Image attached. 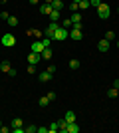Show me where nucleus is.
Masks as SVG:
<instances>
[{"label": "nucleus", "mask_w": 119, "mask_h": 133, "mask_svg": "<svg viewBox=\"0 0 119 133\" xmlns=\"http://www.w3.org/2000/svg\"><path fill=\"white\" fill-rule=\"evenodd\" d=\"M68 38H69V30H66L64 26H60L56 32H54V38H52V40H56V42H64V40H68Z\"/></svg>", "instance_id": "obj_1"}, {"label": "nucleus", "mask_w": 119, "mask_h": 133, "mask_svg": "<svg viewBox=\"0 0 119 133\" xmlns=\"http://www.w3.org/2000/svg\"><path fill=\"white\" fill-rule=\"evenodd\" d=\"M95 10H97V16L101 18V20H107V18H109V14H111V8H109V6L105 4V2H101V4L97 6Z\"/></svg>", "instance_id": "obj_2"}, {"label": "nucleus", "mask_w": 119, "mask_h": 133, "mask_svg": "<svg viewBox=\"0 0 119 133\" xmlns=\"http://www.w3.org/2000/svg\"><path fill=\"white\" fill-rule=\"evenodd\" d=\"M0 70H2V72H4V74H8L10 78H14V76H16V70H14V68L10 66V62H8V60L0 62Z\"/></svg>", "instance_id": "obj_3"}, {"label": "nucleus", "mask_w": 119, "mask_h": 133, "mask_svg": "<svg viewBox=\"0 0 119 133\" xmlns=\"http://www.w3.org/2000/svg\"><path fill=\"white\" fill-rule=\"evenodd\" d=\"M0 42H2V46H6V48H12V46H16V38H14L12 34H4V36L0 38Z\"/></svg>", "instance_id": "obj_4"}, {"label": "nucleus", "mask_w": 119, "mask_h": 133, "mask_svg": "<svg viewBox=\"0 0 119 133\" xmlns=\"http://www.w3.org/2000/svg\"><path fill=\"white\" fill-rule=\"evenodd\" d=\"M58 28H60V24H58V22H50V24H48V28L44 30V36L52 40V38H54V32H56Z\"/></svg>", "instance_id": "obj_5"}, {"label": "nucleus", "mask_w": 119, "mask_h": 133, "mask_svg": "<svg viewBox=\"0 0 119 133\" xmlns=\"http://www.w3.org/2000/svg\"><path fill=\"white\" fill-rule=\"evenodd\" d=\"M26 36H32V38H36V40H42L44 38V32L38 30V28H30V30H26Z\"/></svg>", "instance_id": "obj_6"}, {"label": "nucleus", "mask_w": 119, "mask_h": 133, "mask_svg": "<svg viewBox=\"0 0 119 133\" xmlns=\"http://www.w3.org/2000/svg\"><path fill=\"white\" fill-rule=\"evenodd\" d=\"M109 48H111V44H109V40L101 38L99 42H97V50H99V52H103V54H105V52H107Z\"/></svg>", "instance_id": "obj_7"}, {"label": "nucleus", "mask_w": 119, "mask_h": 133, "mask_svg": "<svg viewBox=\"0 0 119 133\" xmlns=\"http://www.w3.org/2000/svg\"><path fill=\"white\" fill-rule=\"evenodd\" d=\"M44 48H46V46L42 44V40H36L34 44L30 46V52H36V54H42V52H44Z\"/></svg>", "instance_id": "obj_8"}, {"label": "nucleus", "mask_w": 119, "mask_h": 133, "mask_svg": "<svg viewBox=\"0 0 119 133\" xmlns=\"http://www.w3.org/2000/svg\"><path fill=\"white\" fill-rule=\"evenodd\" d=\"M42 62V54H36V52H30L28 54V64H40Z\"/></svg>", "instance_id": "obj_9"}, {"label": "nucleus", "mask_w": 119, "mask_h": 133, "mask_svg": "<svg viewBox=\"0 0 119 133\" xmlns=\"http://www.w3.org/2000/svg\"><path fill=\"white\" fill-rule=\"evenodd\" d=\"M69 38L74 40V42H79V40L83 38V32H81V30H74V28H72V30H69Z\"/></svg>", "instance_id": "obj_10"}, {"label": "nucleus", "mask_w": 119, "mask_h": 133, "mask_svg": "<svg viewBox=\"0 0 119 133\" xmlns=\"http://www.w3.org/2000/svg\"><path fill=\"white\" fill-rule=\"evenodd\" d=\"M38 79H40L42 83H46V82H50V79H52V74L48 72V70H46V72H40V74H38Z\"/></svg>", "instance_id": "obj_11"}, {"label": "nucleus", "mask_w": 119, "mask_h": 133, "mask_svg": "<svg viewBox=\"0 0 119 133\" xmlns=\"http://www.w3.org/2000/svg\"><path fill=\"white\" fill-rule=\"evenodd\" d=\"M54 10V8H52V4H40V12H42V14H44V16H50V12Z\"/></svg>", "instance_id": "obj_12"}, {"label": "nucleus", "mask_w": 119, "mask_h": 133, "mask_svg": "<svg viewBox=\"0 0 119 133\" xmlns=\"http://www.w3.org/2000/svg\"><path fill=\"white\" fill-rule=\"evenodd\" d=\"M52 58H54V52H52V48H44V52H42V60L50 62Z\"/></svg>", "instance_id": "obj_13"}, {"label": "nucleus", "mask_w": 119, "mask_h": 133, "mask_svg": "<svg viewBox=\"0 0 119 133\" xmlns=\"http://www.w3.org/2000/svg\"><path fill=\"white\" fill-rule=\"evenodd\" d=\"M66 133H79V127H78V123H68V127H66Z\"/></svg>", "instance_id": "obj_14"}, {"label": "nucleus", "mask_w": 119, "mask_h": 133, "mask_svg": "<svg viewBox=\"0 0 119 133\" xmlns=\"http://www.w3.org/2000/svg\"><path fill=\"white\" fill-rule=\"evenodd\" d=\"M16 127H24L22 117H14V119H12V129H16Z\"/></svg>", "instance_id": "obj_15"}, {"label": "nucleus", "mask_w": 119, "mask_h": 133, "mask_svg": "<svg viewBox=\"0 0 119 133\" xmlns=\"http://www.w3.org/2000/svg\"><path fill=\"white\" fill-rule=\"evenodd\" d=\"M64 119H66L68 123H74V121H75V113H74V111H66V115H64Z\"/></svg>", "instance_id": "obj_16"}, {"label": "nucleus", "mask_w": 119, "mask_h": 133, "mask_svg": "<svg viewBox=\"0 0 119 133\" xmlns=\"http://www.w3.org/2000/svg\"><path fill=\"white\" fill-rule=\"evenodd\" d=\"M52 8L62 12V10H64V2H62V0H54V2H52Z\"/></svg>", "instance_id": "obj_17"}, {"label": "nucleus", "mask_w": 119, "mask_h": 133, "mask_svg": "<svg viewBox=\"0 0 119 133\" xmlns=\"http://www.w3.org/2000/svg\"><path fill=\"white\" fill-rule=\"evenodd\" d=\"M60 20V10H52L50 12V22H58Z\"/></svg>", "instance_id": "obj_18"}, {"label": "nucleus", "mask_w": 119, "mask_h": 133, "mask_svg": "<svg viewBox=\"0 0 119 133\" xmlns=\"http://www.w3.org/2000/svg\"><path fill=\"white\" fill-rule=\"evenodd\" d=\"M68 66H69V70H79V66H81V64H79V60H75V58H74V60H69Z\"/></svg>", "instance_id": "obj_19"}, {"label": "nucleus", "mask_w": 119, "mask_h": 133, "mask_svg": "<svg viewBox=\"0 0 119 133\" xmlns=\"http://www.w3.org/2000/svg\"><path fill=\"white\" fill-rule=\"evenodd\" d=\"M38 103H40V107H48V105H50V99H48V95H42Z\"/></svg>", "instance_id": "obj_20"}, {"label": "nucleus", "mask_w": 119, "mask_h": 133, "mask_svg": "<svg viewBox=\"0 0 119 133\" xmlns=\"http://www.w3.org/2000/svg\"><path fill=\"white\" fill-rule=\"evenodd\" d=\"M58 127H60V131H62V133H66V127H68V121H66V119L62 117V119L58 121Z\"/></svg>", "instance_id": "obj_21"}, {"label": "nucleus", "mask_w": 119, "mask_h": 133, "mask_svg": "<svg viewBox=\"0 0 119 133\" xmlns=\"http://www.w3.org/2000/svg\"><path fill=\"white\" fill-rule=\"evenodd\" d=\"M119 95V89H115V88H111V89H107V97H111V99H115Z\"/></svg>", "instance_id": "obj_22"}, {"label": "nucleus", "mask_w": 119, "mask_h": 133, "mask_svg": "<svg viewBox=\"0 0 119 133\" xmlns=\"http://www.w3.org/2000/svg\"><path fill=\"white\" fill-rule=\"evenodd\" d=\"M87 8H91L89 0H81V2H79V10H87Z\"/></svg>", "instance_id": "obj_23"}, {"label": "nucleus", "mask_w": 119, "mask_h": 133, "mask_svg": "<svg viewBox=\"0 0 119 133\" xmlns=\"http://www.w3.org/2000/svg\"><path fill=\"white\" fill-rule=\"evenodd\" d=\"M69 18H72V24H74V22H81V14H79V12H74Z\"/></svg>", "instance_id": "obj_24"}, {"label": "nucleus", "mask_w": 119, "mask_h": 133, "mask_svg": "<svg viewBox=\"0 0 119 133\" xmlns=\"http://www.w3.org/2000/svg\"><path fill=\"white\" fill-rule=\"evenodd\" d=\"M6 22H8V26L14 28V26H18V18H16V16H10L8 20H6Z\"/></svg>", "instance_id": "obj_25"}, {"label": "nucleus", "mask_w": 119, "mask_h": 133, "mask_svg": "<svg viewBox=\"0 0 119 133\" xmlns=\"http://www.w3.org/2000/svg\"><path fill=\"white\" fill-rule=\"evenodd\" d=\"M56 131H60V127H58V121H54L50 127H48V133H56Z\"/></svg>", "instance_id": "obj_26"}, {"label": "nucleus", "mask_w": 119, "mask_h": 133, "mask_svg": "<svg viewBox=\"0 0 119 133\" xmlns=\"http://www.w3.org/2000/svg\"><path fill=\"white\" fill-rule=\"evenodd\" d=\"M62 26L66 28V30H69V28H72V18H66V20L62 22Z\"/></svg>", "instance_id": "obj_27"}, {"label": "nucleus", "mask_w": 119, "mask_h": 133, "mask_svg": "<svg viewBox=\"0 0 119 133\" xmlns=\"http://www.w3.org/2000/svg\"><path fill=\"white\" fill-rule=\"evenodd\" d=\"M115 38V32H111V30H107V32H105V40H109V42H111V40Z\"/></svg>", "instance_id": "obj_28"}, {"label": "nucleus", "mask_w": 119, "mask_h": 133, "mask_svg": "<svg viewBox=\"0 0 119 133\" xmlns=\"http://www.w3.org/2000/svg\"><path fill=\"white\" fill-rule=\"evenodd\" d=\"M72 28H74V30H83V24H81V22H74ZM72 28H69V30H72Z\"/></svg>", "instance_id": "obj_29"}, {"label": "nucleus", "mask_w": 119, "mask_h": 133, "mask_svg": "<svg viewBox=\"0 0 119 133\" xmlns=\"http://www.w3.org/2000/svg\"><path fill=\"white\" fill-rule=\"evenodd\" d=\"M24 129H26V133H36V131H38L36 125H28V127H24Z\"/></svg>", "instance_id": "obj_30"}, {"label": "nucleus", "mask_w": 119, "mask_h": 133, "mask_svg": "<svg viewBox=\"0 0 119 133\" xmlns=\"http://www.w3.org/2000/svg\"><path fill=\"white\" fill-rule=\"evenodd\" d=\"M42 44H44L46 48H50V44H52V40H50V38H46V36H44V38H42Z\"/></svg>", "instance_id": "obj_31"}, {"label": "nucleus", "mask_w": 119, "mask_h": 133, "mask_svg": "<svg viewBox=\"0 0 119 133\" xmlns=\"http://www.w3.org/2000/svg\"><path fill=\"white\" fill-rule=\"evenodd\" d=\"M46 95H48V99H50V101H54V99H56V91H48Z\"/></svg>", "instance_id": "obj_32"}, {"label": "nucleus", "mask_w": 119, "mask_h": 133, "mask_svg": "<svg viewBox=\"0 0 119 133\" xmlns=\"http://www.w3.org/2000/svg\"><path fill=\"white\" fill-rule=\"evenodd\" d=\"M89 4H91V6H93V8H97V6L101 4V0H89Z\"/></svg>", "instance_id": "obj_33"}, {"label": "nucleus", "mask_w": 119, "mask_h": 133, "mask_svg": "<svg viewBox=\"0 0 119 133\" xmlns=\"http://www.w3.org/2000/svg\"><path fill=\"white\" fill-rule=\"evenodd\" d=\"M0 18H2V20H8V18H10V14H8V12H0Z\"/></svg>", "instance_id": "obj_34"}, {"label": "nucleus", "mask_w": 119, "mask_h": 133, "mask_svg": "<svg viewBox=\"0 0 119 133\" xmlns=\"http://www.w3.org/2000/svg\"><path fill=\"white\" fill-rule=\"evenodd\" d=\"M48 72L54 76V74H56V66H54V64H50V66H48Z\"/></svg>", "instance_id": "obj_35"}, {"label": "nucleus", "mask_w": 119, "mask_h": 133, "mask_svg": "<svg viewBox=\"0 0 119 133\" xmlns=\"http://www.w3.org/2000/svg\"><path fill=\"white\" fill-rule=\"evenodd\" d=\"M28 74H36V66H34V64H30V66H28Z\"/></svg>", "instance_id": "obj_36"}, {"label": "nucleus", "mask_w": 119, "mask_h": 133, "mask_svg": "<svg viewBox=\"0 0 119 133\" xmlns=\"http://www.w3.org/2000/svg\"><path fill=\"white\" fill-rule=\"evenodd\" d=\"M36 133H48V127H38V131Z\"/></svg>", "instance_id": "obj_37"}, {"label": "nucleus", "mask_w": 119, "mask_h": 133, "mask_svg": "<svg viewBox=\"0 0 119 133\" xmlns=\"http://www.w3.org/2000/svg\"><path fill=\"white\" fill-rule=\"evenodd\" d=\"M10 131V127H2V125H0V133H8Z\"/></svg>", "instance_id": "obj_38"}, {"label": "nucleus", "mask_w": 119, "mask_h": 133, "mask_svg": "<svg viewBox=\"0 0 119 133\" xmlns=\"http://www.w3.org/2000/svg\"><path fill=\"white\" fill-rule=\"evenodd\" d=\"M113 88H115V89H119V79H113Z\"/></svg>", "instance_id": "obj_39"}, {"label": "nucleus", "mask_w": 119, "mask_h": 133, "mask_svg": "<svg viewBox=\"0 0 119 133\" xmlns=\"http://www.w3.org/2000/svg\"><path fill=\"white\" fill-rule=\"evenodd\" d=\"M28 2H30V4H38L40 0H28Z\"/></svg>", "instance_id": "obj_40"}, {"label": "nucleus", "mask_w": 119, "mask_h": 133, "mask_svg": "<svg viewBox=\"0 0 119 133\" xmlns=\"http://www.w3.org/2000/svg\"><path fill=\"white\" fill-rule=\"evenodd\" d=\"M44 2H46V4H52V2H54V0H44Z\"/></svg>", "instance_id": "obj_41"}, {"label": "nucleus", "mask_w": 119, "mask_h": 133, "mask_svg": "<svg viewBox=\"0 0 119 133\" xmlns=\"http://www.w3.org/2000/svg\"><path fill=\"white\" fill-rule=\"evenodd\" d=\"M6 2H8V0H0V4H6Z\"/></svg>", "instance_id": "obj_42"}, {"label": "nucleus", "mask_w": 119, "mask_h": 133, "mask_svg": "<svg viewBox=\"0 0 119 133\" xmlns=\"http://www.w3.org/2000/svg\"><path fill=\"white\" fill-rule=\"evenodd\" d=\"M74 2H81V0H74Z\"/></svg>", "instance_id": "obj_43"}, {"label": "nucleus", "mask_w": 119, "mask_h": 133, "mask_svg": "<svg viewBox=\"0 0 119 133\" xmlns=\"http://www.w3.org/2000/svg\"><path fill=\"white\" fill-rule=\"evenodd\" d=\"M117 46H119V40H117Z\"/></svg>", "instance_id": "obj_44"}, {"label": "nucleus", "mask_w": 119, "mask_h": 133, "mask_svg": "<svg viewBox=\"0 0 119 133\" xmlns=\"http://www.w3.org/2000/svg\"><path fill=\"white\" fill-rule=\"evenodd\" d=\"M0 125H2V121H0Z\"/></svg>", "instance_id": "obj_45"}, {"label": "nucleus", "mask_w": 119, "mask_h": 133, "mask_svg": "<svg viewBox=\"0 0 119 133\" xmlns=\"http://www.w3.org/2000/svg\"><path fill=\"white\" fill-rule=\"evenodd\" d=\"M117 12H119V8H117Z\"/></svg>", "instance_id": "obj_46"}]
</instances>
